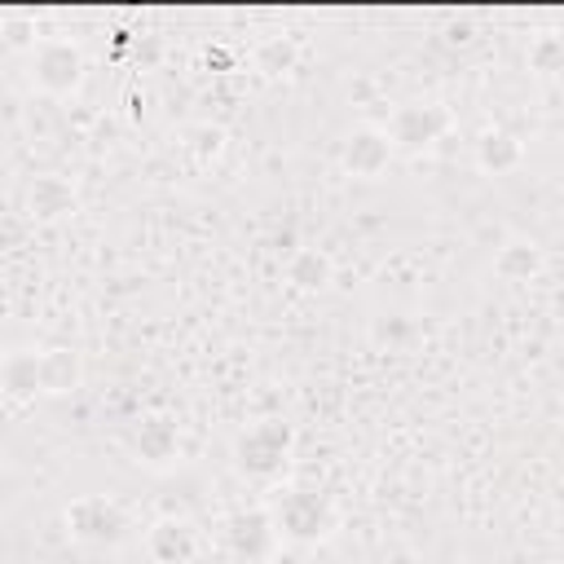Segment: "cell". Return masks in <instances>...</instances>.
<instances>
[{"instance_id":"21","label":"cell","mask_w":564,"mask_h":564,"mask_svg":"<svg viewBox=\"0 0 564 564\" xmlns=\"http://www.w3.org/2000/svg\"><path fill=\"white\" fill-rule=\"evenodd\" d=\"M445 44H471V22H467V18L449 22V26H445Z\"/></svg>"},{"instance_id":"12","label":"cell","mask_w":564,"mask_h":564,"mask_svg":"<svg viewBox=\"0 0 564 564\" xmlns=\"http://www.w3.org/2000/svg\"><path fill=\"white\" fill-rule=\"evenodd\" d=\"M524 163V141L511 128H485L476 137V167L485 176H507Z\"/></svg>"},{"instance_id":"5","label":"cell","mask_w":564,"mask_h":564,"mask_svg":"<svg viewBox=\"0 0 564 564\" xmlns=\"http://www.w3.org/2000/svg\"><path fill=\"white\" fill-rule=\"evenodd\" d=\"M445 132H449V110L441 101H401V106H392V115L383 123L392 154H423Z\"/></svg>"},{"instance_id":"7","label":"cell","mask_w":564,"mask_h":564,"mask_svg":"<svg viewBox=\"0 0 564 564\" xmlns=\"http://www.w3.org/2000/svg\"><path fill=\"white\" fill-rule=\"evenodd\" d=\"M128 445H132V458H137L141 467L163 471V467H172L176 454H181V423H176L167 410H150V414H141V419L132 423Z\"/></svg>"},{"instance_id":"14","label":"cell","mask_w":564,"mask_h":564,"mask_svg":"<svg viewBox=\"0 0 564 564\" xmlns=\"http://www.w3.org/2000/svg\"><path fill=\"white\" fill-rule=\"evenodd\" d=\"M330 278H335V260H330L322 247H295V251L286 256V282H291L295 291L317 295V291L330 286Z\"/></svg>"},{"instance_id":"16","label":"cell","mask_w":564,"mask_h":564,"mask_svg":"<svg viewBox=\"0 0 564 564\" xmlns=\"http://www.w3.org/2000/svg\"><path fill=\"white\" fill-rule=\"evenodd\" d=\"M295 57H300V48H295L291 35H264V40L251 48V62H256L260 75H286V70L295 66Z\"/></svg>"},{"instance_id":"4","label":"cell","mask_w":564,"mask_h":564,"mask_svg":"<svg viewBox=\"0 0 564 564\" xmlns=\"http://www.w3.org/2000/svg\"><path fill=\"white\" fill-rule=\"evenodd\" d=\"M62 520H66V533L75 542H84V546H119L132 533L128 511L115 498H106V494H79V498H70L66 511H62Z\"/></svg>"},{"instance_id":"3","label":"cell","mask_w":564,"mask_h":564,"mask_svg":"<svg viewBox=\"0 0 564 564\" xmlns=\"http://www.w3.org/2000/svg\"><path fill=\"white\" fill-rule=\"evenodd\" d=\"M88 75L84 44L70 35H44L31 48V84L48 97H70Z\"/></svg>"},{"instance_id":"15","label":"cell","mask_w":564,"mask_h":564,"mask_svg":"<svg viewBox=\"0 0 564 564\" xmlns=\"http://www.w3.org/2000/svg\"><path fill=\"white\" fill-rule=\"evenodd\" d=\"M542 264H546V256L533 238H507L494 256V273L502 282H533L542 273Z\"/></svg>"},{"instance_id":"19","label":"cell","mask_w":564,"mask_h":564,"mask_svg":"<svg viewBox=\"0 0 564 564\" xmlns=\"http://www.w3.org/2000/svg\"><path fill=\"white\" fill-rule=\"evenodd\" d=\"M410 335H414V322H410V317H401V313H392V317H379V322H375V339H379V344H388V348L405 344Z\"/></svg>"},{"instance_id":"20","label":"cell","mask_w":564,"mask_h":564,"mask_svg":"<svg viewBox=\"0 0 564 564\" xmlns=\"http://www.w3.org/2000/svg\"><path fill=\"white\" fill-rule=\"evenodd\" d=\"M203 62H207V66H216V70H234V66H238V53H234V48H225V44H207Z\"/></svg>"},{"instance_id":"8","label":"cell","mask_w":564,"mask_h":564,"mask_svg":"<svg viewBox=\"0 0 564 564\" xmlns=\"http://www.w3.org/2000/svg\"><path fill=\"white\" fill-rule=\"evenodd\" d=\"M388 163H392V145H388L383 128H375V123H357L339 145V167L357 181H379L388 172Z\"/></svg>"},{"instance_id":"11","label":"cell","mask_w":564,"mask_h":564,"mask_svg":"<svg viewBox=\"0 0 564 564\" xmlns=\"http://www.w3.org/2000/svg\"><path fill=\"white\" fill-rule=\"evenodd\" d=\"M0 397H9L18 405L40 397V352H31V348L0 352Z\"/></svg>"},{"instance_id":"6","label":"cell","mask_w":564,"mask_h":564,"mask_svg":"<svg viewBox=\"0 0 564 564\" xmlns=\"http://www.w3.org/2000/svg\"><path fill=\"white\" fill-rule=\"evenodd\" d=\"M220 542H225V551H229L234 560H242V564H269L282 538H278V524H273L269 507H242V511L225 516Z\"/></svg>"},{"instance_id":"13","label":"cell","mask_w":564,"mask_h":564,"mask_svg":"<svg viewBox=\"0 0 564 564\" xmlns=\"http://www.w3.org/2000/svg\"><path fill=\"white\" fill-rule=\"evenodd\" d=\"M75 203H79V194H75V185L66 176H53L48 172V176H35L26 185V212L35 220H62V216L75 212Z\"/></svg>"},{"instance_id":"9","label":"cell","mask_w":564,"mask_h":564,"mask_svg":"<svg viewBox=\"0 0 564 564\" xmlns=\"http://www.w3.org/2000/svg\"><path fill=\"white\" fill-rule=\"evenodd\" d=\"M145 551L154 564H189L198 555V529L185 516H159L145 529Z\"/></svg>"},{"instance_id":"10","label":"cell","mask_w":564,"mask_h":564,"mask_svg":"<svg viewBox=\"0 0 564 564\" xmlns=\"http://www.w3.org/2000/svg\"><path fill=\"white\" fill-rule=\"evenodd\" d=\"M84 383V361L70 344L40 348V397H70Z\"/></svg>"},{"instance_id":"2","label":"cell","mask_w":564,"mask_h":564,"mask_svg":"<svg viewBox=\"0 0 564 564\" xmlns=\"http://www.w3.org/2000/svg\"><path fill=\"white\" fill-rule=\"evenodd\" d=\"M295 427L286 419H256L234 436V467L247 480H278L291 467Z\"/></svg>"},{"instance_id":"17","label":"cell","mask_w":564,"mask_h":564,"mask_svg":"<svg viewBox=\"0 0 564 564\" xmlns=\"http://www.w3.org/2000/svg\"><path fill=\"white\" fill-rule=\"evenodd\" d=\"M529 70L533 75H542V79H551V75H560L564 70V40L555 35V31H542V35H533L529 40Z\"/></svg>"},{"instance_id":"18","label":"cell","mask_w":564,"mask_h":564,"mask_svg":"<svg viewBox=\"0 0 564 564\" xmlns=\"http://www.w3.org/2000/svg\"><path fill=\"white\" fill-rule=\"evenodd\" d=\"M185 145H189L198 159H216L220 145H225V132H220L216 123H194V128H185Z\"/></svg>"},{"instance_id":"1","label":"cell","mask_w":564,"mask_h":564,"mask_svg":"<svg viewBox=\"0 0 564 564\" xmlns=\"http://www.w3.org/2000/svg\"><path fill=\"white\" fill-rule=\"evenodd\" d=\"M269 516L278 524V538L286 542H300V546H313V542H326L339 524V511L330 502V494L313 489V485H282L269 502Z\"/></svg>"}]
</instances>
